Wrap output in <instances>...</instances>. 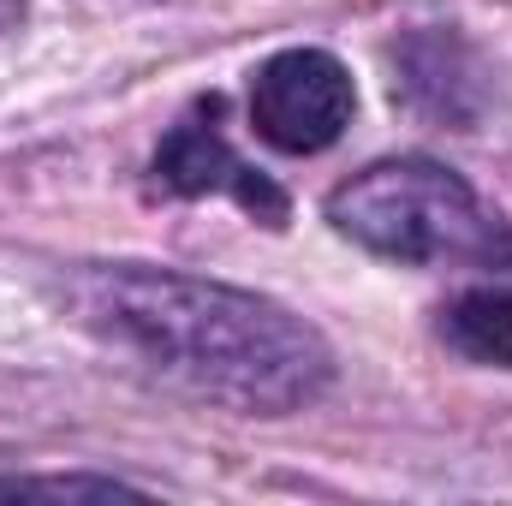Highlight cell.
I'll use <instances>...</instances> for the list:
<instances>
[{
	"label": "cell",
	"mask_w": 512,
	"mask_h": 506,
	"mask_svg": "<svg viewBox=\"0 0 512 506\" xmlns=\"http://www.w3.org/2000/svg\"><path fill=\"white\" fill-rule=\"evenodd\" d=\"M72 304L102 340L137 352L149 370L251 417L304 411L334 381V352L304 316L221 280L137 262L84 268Z\"/></svg>",
	"instance_id": "1"
},
{
	"label": "cell",
	"mask_w": 512,
	"mask_h": 506,
	"mask_svg": "<svg viewBox=\"0 0 512 506\" xmlns=\"http://www.w3.org/2000/svg\"><path fill=\"white\" fill-rule=\"evenodd\" d=\"M328 221L393 262H512L507 227L477 203V191L423 155L376 161L334 185Z\"/></svg>",
	"instance_id": "2"
},
{
	"label": "cell",
	"mask_w": 512,
	"mask_h": 506,
	"mask_svg": "<svg viewBox=\"0 0 512 506\" xmlns=\"http://www.w3.org/2000/svg\"><path fill=\"white\" fill-rule=\"evenodd\" d=\"M358 90L328 48H286L251 78V126L286 155H316L352 126Z\"/></svg>",
	"instance_id": "3"
},
{
	"label": "cell",
	"mask_w": 512,
	"mask_h": 506,
	"mask_svg": "<svg viewBox=\"0 0 512 506\" xmlns=\"http://www.w3.org/2000/svg\"><path fill=\"white\" fill-rule=\"evenodd\" d=\"M149 179L167 197H215L221 191L245 215H256L262 227H280L286 221V191L268 173H256L251 161L227 143V131H221V96L197 102L179 126L161 137V149L149 161Z\"/></svg>",
	"instance_id": "4"
},
{
	"label": "cell",
	"mask_w": 512,
	"mask_h": 506,
	"mask_svg": "<svg viewBox=\"0 0 512 506\" xmlns=\"http://www.w3.org/2000/svg\"><path fill=\"white\" fill-rule=\"evenodd\" d=\"M441 334L477 358V364H501L512 370V286H471L447 304Z\"/></svg>",
	"instance_id": "5"
}]
</instances>
